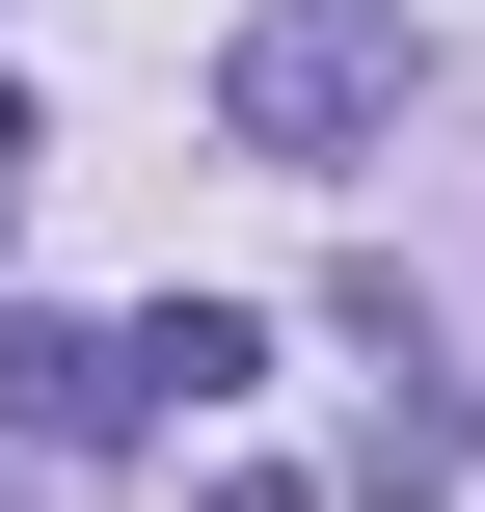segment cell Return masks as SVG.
Segmentation results:
<instances>
[{
	"label": "cell",
	"mask_w": 485,
	"mask_h": 512,
	"mask_svg": "<svg viewBox=\"0 0 485 512\" xmlns=\"http://www.w3.org/2000/svg\"><path fill=\"white\" fill-rule=\"evenodd\" d=\"M216 135H243V162H378V135H405V0H243Z\"/></svg>",
	"instance_id": "cell-1"
},
{
	"label": "cell",
	"mask_w": 485,
	"mask_h": 512,
	"mask_svg": "<svg viewBox=\"0 0 485 512\" xmlns=\"http://www.w3.org/2000/svg\"><path fill=\"white\" fill-rule=\"evenodd\" d=\"M108 378H135V405H189V432H216V405H243V378H270V324H243V297H162V324H108Z\"/></svg>",
	"instance_id": "cell-2"
},
{
	"label": "cell",
	"mask_w": 485,
	"mask_h": 512,
	"mask_svg": "<svg viewBox=\"0 0 485 512\" xmlns=\"http://www.w3.org/2000/svg\"><path fill=\"white\" fill-rule=\"evenodd\" d=\"M108 405H135V378H108L81 324H0V432H108Z\"/></svg>",
	"instance_id": "cell-3"
},
{
	"label": "cell",
	"mask_w": 485,
	"mask_h": 512,
	"mask_svg": "<svg viewBox=\"0 0 485 512\" xmlns=\"http://www.w3.org/2000/svg\"><path fill=\"white\" fill-rule=\"evenodd\" d=\"M459 459H485L459 405H378V432H351V486H378V512H459Z\"/></svg>",
	"instance_id": "cell-4"
},
{
	"label": "cell",
	"mask_w": 485,
	"mask_h": 512,
	"mask_svg": "<svg viewBox=\"0 0 485 512\" xmlns=\"http://www.w3.org/2000/svg\"><path fill=\"white\" fill-rule=\"evenodd\" d=\"M189 512H324V486H297V459H216V486H189Z\"/></svg>",
	"instance_id": "cell-5"
},
{
	"label": "cell",
	"mask_w": 485,
	"mask_h": 512,
	"mask_svg": "<svg viewBox=\"0 0 485 512\" xmlns=\"http://www.w3.org/2000/svg\"><path fill=\"white\" fill-rule=\"evenodd\" d=\"M27 162H54V135H27V81H0V189H27Z\"/></svg>",
	"instance_id": "cell-6"
}]
</instances>
